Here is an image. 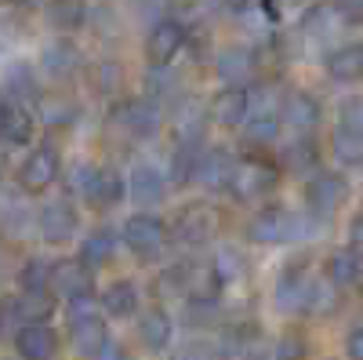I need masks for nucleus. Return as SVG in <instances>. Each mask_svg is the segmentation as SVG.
Wrapping results in <instances>:
<instances>
[{"label": "nucleus", "mask_w": 363, "mask_h": 360, "mask_svg": "<svg viewBox=\"0 0 363 360\" xmlns=\"http://www.w3.org/2000/svg\"><path fill=\"white\" fill-rule=\"evenodd\" d=\"M335 11L345 26H363V0H335Z\"/></svg>", "instance_id": "42"}, {"label": "nucleus", "mask_w": 363, "mask_h": 360, "mask_svg": "<svg viewBox=\"0 0 363 360\" xmlns=\"http://www.w3.org/2000/svg\"><path fill=\"white\" fill-rule=\"evenodd\" d=\"M207 113H211V120H215V124H222V128L247 124V113H251V95H247V87L225 84L222 92L211 99Z\"/></svg>", "instance_id": "12"}, {"label": "nucleus", "mask_w": 363, "mask_h": 360, "mask_svg": "<svg viewBox=\"0 0 363 360\" xmlns=\"http://www.w3.org/2000/svg\"><path fill=\"white\" fill-rule=\"evenodd\" d=\"M233 171H236V160L225 153L222 146H211V149H203V157H200L196 182L203 190H229L233 186Z\"/></svg>", "instance_id": "18"}, {"label": "nucleus", "mask_w": 363, "mask_h": 360, "mask_svg": "<svg viewBox=\"0 0 363 360\" xmlns=\"http://www.w3.org/2000/svg\"><path fill=\"white\" fill-rule=\"evenodd\" d=\"M120 240L138 255V258H153V255H160L164 251V244H167V226L157 219V215H131L128 222H124V229H120Z\"/></svg>", "instance_id": "5"}, {"label": "nucleus", "mask_w": 363, "mask_h": 360, "mask_svg": "<svg viewBox=\"0 0 363 360\" xmlns=\"http://www.w3.org/2000/svg\"><path fill=\"white\" fill-rule=\"evenodd\" d=\"M301 349H306V346H301V339H298V335H291V339H284V342H280L277 360H298V356H301Z\"/></svg>", "instance_id": "43"}, {"label": "nucleus", "mask_w": 363, "mask_h": 360, "mask_svg": "<svg viewBox=\"0 0 363 360\" xmlns=\"http://www.w3.org/2000/svg\"><path fill=\"white\" fill-rule=\"evenodd\" d=\"M33 131H37V120L29 113V106L4 99V106H0V135H4V142L8 146H29L33 142Z\"/></svg>", "instance_id": "16"}, {"label": "nucleus", "mask_w": 363, "mask_h": 360, "mask_svg": "<svg viewBox=\"0 0 363 360\" xmlns=\"http://www.w3.org/2000/svg\"><path fill=\"white\" fill-rule=\"evenodd\" d=\"M131 190H128V178L120 171H102L99 178V193H95V207H116Z\"/></svg>", "instance_id": "38"}, {"label": "nucleus", "mask_w": 363, "mask_h": 360, "mask_svg": "<svg viewBox=\"0 0 363 360\" xmlns=\"http://www.w3.org/2000/svg\"><path fill=\"white\" fill-rule=\"evenodd\" d=\"M189 40V29L186 22H178V18H160L153 29H149V37H145V58H149V66L153 70H167L178 51L186 48Z\"/></svg>", "instance_id": "3"}, {"label": "nucleus", "mask_w": 363, "mask_h": 360, "mask_svg": "<svg viewBox=\"0 0 363 360\" xmlns=\"http://www.w3.org/2000/svg\"><path fill=\"white\" fill-rule=\"evenodd\" d=\"M280 116L287 120V128H294L298 135H309V131H316V128H320L323 109H320V102H316L309 92H291V95L284 99Z\"/></svg>", "instance_id": "19"}, {"label": "nucleus", "mask_w": 363, "mask_h": 360, "mask_svg": "<svg viewBox=\"0 0 363 360\" xmlns=\"http://www.w3.org/2000/svg\"><path fill=\"white\" fill-rule=\"evenodd\" d=\"M323 273H327V280L335 284V288H352L363 277V258H359L356 248H338V251L327 255Z\"/></svg>", "instance_id": "25"}, {"label": "nucleus", "mask_w": 363, "mask_h": 360, "mask_svg": "<svg viewBox=\"0 0 363 360\" xmlns=\"http://www.w3.org/2000/svg\"><path fill=\"white\" fill-rule=\"evenodd\" d=\"M40 70L55 80H69L80 70V48L73 40H55L40 51Z\"/></svg>", "instance_id": "22"}, {"label": "nucleus", "mask_w": 363, "mask_h": 360, "mask_svg": "<svg viewBox=\"0 0 363 360\" xmlns=\"http://www.w3.org/2000/svg\"><path fill=\"white\" fill-rule=\"evenodd\" d=\"M51 288L58 295H66L69 302H77V298H95L91 295L95 291V269H87L80 258H62V262H55Z\"/></svg>", "instance_id": "10"}, {"label": "nucleus", "mask_w": 363, "mask_h": 360, "mask_svg": "<svg viewBox=\"0 0 363 360\" xmlns=\"http://www.w3.org/2000/svg\"><path fill=\"white\" fill-rule=\"evenodd\" d=\"M99 178H102V168H95V164H73V171H69V178H66V190H69L73 197H84L87 204H95Z\"/></svg>", "instance_id": "35"}, {"label": "nucleus", "mask_w": 363, "mask_h": 360, "mask_svg": "<svg viewBox=\"0 0 363 360\" xmlns=\"http://www.w3.org/2000/svg\"><path fill=\"white\" fill-rule=\"evenodd\" d=\"M316 215H298L287 212V207H265L247 222V236L255 244H287V240H301V236H313Z\"/></svg>", "instance_id": "1"}, {"label": "nucleus", "mask_w": 363, "mask_h": 360, "mask_svg": "<svg viewBox=\"0 0 363 360\" xmlns=\"http://www.w3.org/2000/svg\"><path fill=\"white\" fill-rule=\"evenodd\" d=\"M69 342L84 356H99L102 346L109 342V332H106V324L99 317L95 298H77V302L69 306Z\"/></svg>", "instance_id": "2"}, {"label": "nucleus", "mask_w": 363, "mask_h": 360, "mask_svg": "<svg viewBox=\"0 0 363 360\" xmlns=\"http://www.w3.org/2000/svg\"><path fill=\"white\" fill-rule=\"evenodd\" d=\"M200 146H186V142H178V149L171 153V168H167V178H171V186H186L196 178L200 171Z\"/></svg>", "instance_id": "31"}, {"label": "nucleus", "mask_w": 363, "mask_h": 360, "mask_svg": "<svg viewBox=\"0 0 363 360\" xmlns=\"http://www.w3.org/2000/svg\"><path fill=\"white\" fill-rule=\"evenodd\" d=\"M48 22L58 33H73L87 22V0H48Z\"/></svg>", "instance_id": "28"}, {"label": "nucleus", "mask_w": 363, "mask_h": 360, "mask_svg": "<svg viewBox=\"0 0 363 360\" xmlns=\"http://www.w3.org/2000/svg\"><path fill=\"white\" fill-rule=\"evenodd\" d=\"M349 356L352 360H363V324L352 327V335H349Z\"/></svg>", "instance_id": "45"}, {"label": "nucleus", "mask_w": 363, "mask_h": 360, "mask_svg": "<svg viewBox=\"0 0 363 360\" xmlns=\"http://www.w3.org/2000/svg\"><path fill=\"white\" fill-rule=\"evenodd\" d=\"M91 80H95V92L113 95V92H120V84H124V70H120L113 58H102L95 66V73H91Z\"/></svg>", "instance_id": "40"}, {"label": "nucleus", "mask_w": 363, "mask_h": 360, "mask_svg": "<svg viewBox=\"0 0 363 360\" xmlns=\"http://www.w3.org/2000/svg\"><path fill=\"white\" fill-rule=\"evenodd\" d=\"M109 120L135 138H153L157 128H160V109H157L153 99H124V102L113 106Z\"/></svg>", "instance_id": "6"}, {"label": "nucleus", "mask_w": 363, "mask_h": 360, "mask_svg": "<svg viewBox=\"0 0 363 360\" xmlns=\"http://www.w3.org/2000/svg\"><path fill=\"white\" fill-rule=\"evenodd\" d=\"M247 273V262L236 248H222L215 255V266H211V277H215V288H225V284H236L240 277Z\"/></svg>", "instance_id": "33"}, {"label": "nucleus", "mask_w": 363, "mask_h": 360, "mask_svg": "<svg viewBox=\"0 0 363 360\" xmlns=\"http://www.w3.org/2000/svg\"><path fill=\"white\" fill-rule=\"evenodd\" d=\"M233 197L236 200H258L265 193L277 190V168L265 164V160H236V171H233Z\"/></svg>", "instance_id": "7"}, {"label": "nucleus", "mask_w": 363, "mask_h": 360, "mask_svg": "<svg viewBox=\"0 0 363 360\" xmlns=\"http://www.w3.org/2000/svg\"><path fill=\"white\" fill-rule=\"evenodd\" d=\"M58 178V153L55 146H37L18 168V186L26 193H44Z\"/></svg>", "instance_id": "9"}, {"label": "nucleus", "mask_w": 363, "mask_h": 360, "mask_svg": "<svg viewBox=\"0 0 363 360\" xmlns=\"http://www.w3.org/2000/svg\"><path fill=\"white\" fill-rule=\"evenodd\" d=\"M95 360H131V353H128L124 346H120V342H113V339H109V342L102 346V353H99Z\"/></svg>", "instance_id": "44"}, {"label": "nucleus", "mask_w": 363, "mask_h": 360, "mask_svg": "<svg viewBox=\"0 0 363 360\" xmlns=\"http://www.w3.org/2000/svg\"><path fill=\"white\" fill-rule=\"evenodd\" d=\"M280 124H284V116H277L272 109H262L244 124V142L247 146H265V142H272L280 135Z\"/></svg>", "instance_id": "34"}, {"label": "nucleus", "mask_w": 363, "mask_h": 360, "mask_svg": "<svg viewBox=\"0 0 363 360\" xmlns=\"http://www.w3.org/2000/svg\"><path fill=\"white\" fill-rule=\"evenodd\" d=\"M113 255H116V236H113L109 229H95L91 236H84L77 258H80L87 269H99V266H106Z\"/></svg>", "instance_id": "29"}, {"label": "nucleus", "mask_w": 363, "mask_h": 360, "mask_svg": "<svg viewBox=\"0 0 363 360\" xmlns=\"http://www.w3.org/2000/svg\"><path fill=\"white\" fill-rule=\"evenodd\" d=\"M309 288H313V277L306 269H287L277 280V306L287 310V313H306V302H309Z\"/></svg>", "instance_id": "21"}, {"label": "nucleus", "mask_w": 363, "mask_h": 360, "mask_svg": "<svg viewBox=\"0 0 363 360\" xmlns=\"http://www.w3.org/2000/svg\"><path fill=\"white\" fill-rule=\"evenodd\" d=\"M258 4H262V0H225V8H233V11H251Z\"/></svg>", "instance_id": "47"}, {"label": "nucleus", "mask_w": 363, "mask_h": 360, "mask_svg": "<svg viewBox=\"0 0 363 360\" xmlns=\"http://www.w3.org/2000/svg\"><path fill=\"white\" fill-rule=\"evenodd\" d=\"M207 120H211L207 109H200L196 102H182V106L171 113V131H174L178 142L200 146V142H203V131H207Z\"/></svg>", "instance_id": "23"}, {"label": "nucleus", "mask_w": 363, "mask_h": 360, "mask_svg": "<svg viewBox=\"0 0 363 360\" xmlns=\"http://www.w3.org/2000/svg\"><path fill=\"white\" fill-rule=\"evenodd\" d=\"M349 240H352V248H363V212L352 215V222H349Z\"/></svg>", "instance_id": "46"}, {"label": "nucleus", "mask_w": 363, "mask_h": 360, "mask_svg": "<svg viewBox=\"0 0 363 360\" xmlns=\"http://www.w3.org/2000/svg\"><path fill=\"white\" fill-rule=\"evenodd\" d=\"M323 70H327L330 80H338V84H356L363 77V40L338 44L335 51H327Z\"/></svg>", "instance_id": "15"}, {"label": "nucleus", "mask_w": 363, "mask_h": 360, "mask_svg": "<svg viewBox=\"0 0 363 360\" xmlns=\"http://www.w3.org/2000/svg\"><path fill=\"white\" fill-rule=\"evenodd\" d=\"M55 313V298L51 291H22L18 298H11V302L4 306V320L8 327L11 324H44L48 317Z\"/></svg>", "instance_id": "14"}, {"label": "nucleus", "mask_w": 363, "mask_h": 360, "mask_svg": "<svg viewBox=\"0 0 363 360\" xmlns=\"http://www.w3.org/2000/svg\"><path fill=\"white\" fill-rule=\"evenodd\" d=\"M335 157L345 168L363 164V102L359 99L342 106L338 128H335Z\"/></svg>", "instance_id": "4"}, {"label": "nucleus", "mask_w": 363, "mask_h": 360, "mask_svg": "<svg viewBox=\"0 0 363 360\" xmlns=\"http://www.w3.org/2000/svg\"><path fill=\"white\" fill-rule=\"evenodd\" d=\"M102 310H106L109 317H131V313L138 310V288H135L131 280L109 284L106 295H102Z\"/></svg>", "instance_id": "32"}, {"label": "nucleus", "mask_w": 363, "mask_h": 360, "mask_svg": "<svg viewBox=\"0 0 363 360\" xmlns=\"http://www.w3.org/2000/svg\"><path fill=\"white\" fill-rule=\"evenodd\" d=\"M215 212L211 207H203V204H189V207H182V212L174 215V222H171V233H174V240L178 244H189V248H196V244H207L211 236H215Z\"/></svg>", "instance_id": "8"}, {"label": "nucleus", "mask_w": 363, "mask_h": 360, "mask_svg": "<svg viewBox=\"0 0 363 360\" xmlns=\"http://www.w3.org/2000/svg\"><path fill=\"white\" fill-rule=\"evenodd\" d=\"M4 99L22 102V106H26V99H40V84H37L33 70H29L26 62H15L8 70V77H4Z\"/></svg>", "instance_id": "30"}, {"label": "nucleus", "mask_w": 363, "mask_h": 360, "mask_svg": "<svg viewBox=\"0 0 363 360\" xmlns=\"http://www.w3.org/2000/svg\"><path fill=\"white\" fill-rule=\"evenodd\" d=\"M128 190H131L135 204L149 207V204H160V200H164L167 178H164L153 164H135V168H131V178H128Z\"/></svg>", "instance_id": "24"}, {"label": "nucleus", "mask_w": 363, "mask_h": 360, "mask_svg": "<svg viewBox=\"0 0 363 360\" xmlns=\"http://www.w3.org/2000/svg\"><path fill=\"white\" fill-rule=\"evenodd\" d=\"M316 160H320L316 142H313V138H306V135H301L294 146H287V149H284V164H287L291 171H313V168H316Z\"/></svg>", "instance_id": "39"}, {"label": "nucleus", "mask_w": 363, "mask_h": 360, "mask_svg": "<svg viewBox=\"0 0 363 360\" xmlns=\"http://www.w3.org/2000/svg\"><path fill=\"white\" fill-rule=\"evenodd\" d=\"M51 273H55V262L29 258L18 269V284H22V291H51Z\"/></svg>", "instance_id": "37"}, {"label": "nucleus", "mask_w": 363, "mask_h": 360, "mask_svg": "<svg viewBox=\"0 0 363 360\" xmlns=\"http://www.w3.org/2000/svg\"><path fill=\"white\" fill-rule=\"evenodd\" d=\"M11 4H18V8H37L40 0H11Z\"/></svg>", "instance_id": "48"}, {"label": "nucleus", "mask_w": 363, "mask_h": 360, "mask_svg": "<svg viewBox=\"0 0 363 360\" xmlns=\"http://www.w3.org/2000/svg\"><path fill=\"white\" fill-rule=\"evenodd\" d=\"M40 109H44V120L48 124H69V120H77V106L66 102V99H40Z\"/></svg>", "instance_id": "41"}, {"label": "nucleus", "mask_w": 363, "mask_h": 360, "mask_svg": "<svg viewBox=\"0 0 363 360\" xmlns=\"http://www.w3.org/2000/svg\"><path fill=\"white\" fill-rule=\"evenodd\" d=\"M138 335H142V342H145L149 349H164V346L171 342V335H174L171 313H167V310H160V306L145 310V313H142V320H138Z\"/></svg>", "instance_id": "27"}, {"label": "nucleus", "mask_w": 363, "mask_h": 360, "mask_svg": "<svg viewBox=\"0 0 363 360\" xmlns=\"http://www.w3.org/2000/svg\"><path fill=\"white\" fill-rule=\"evenodd\" d=\"M15 353L22 360H51L58 353V339L48 324H26L15 332Z\"/></svg>", "instance_id": "17"}, {"label": "nucleus", "mask_w": 363, "mask_h": 360, "mask_svg": "<svg viewBox=\"0 0 363 360\" xmlns=\"http://www.w3.org/2000/svg\"><path fill=\"white\" fill-rule=\"evenodd\" d=\"M335 26H345L338 18L335 4H320V8H309L301 15V33L306 37H327V33H335Z\"/></svg>", "instance_id": "36"}, {"label": "nucleus", "mask_w": 363, "mask_h": 360, "mask_svg": "<svg viewBox=\"0 0 363 360\" xmlns=\"http://www.w3.org/2000/svg\"><path fill=\"white\" fill-rule=\"evenodd\" d=\"M349 197V182L342 175H313L306 182V204L313 215H330Z\"/></svg>", "instance_id": "13"}, {"label": "nucleus", "mask_w": 363, "mask_h": 360, "mask_svg": "<svg viewBox=\"0 0 363 360\" xmlns=\"http://www.w3.org/2000/svg\"><path fill=\"white\" fill-rule=\"evenodd\" d=\"M222 356L225 360H265V342L255 324H236L222 339Z\"/></svg>", "instance_id": "20"}, {"label": "nucleus", "mask_w": 363, "mask_h": 360, "mask_svg": "<svg viewBox=\"0 0 363 360\" xmlns=\"http://www.w3.org/2000/svg\"><path fill=\"white\" fill-rule=\"evenodd\" d=\"M215 70H218V77H222L225 84L244 87V80L255 73V51H247V48H225V51L218 55Z\"/></svg>", "instance_id": "26"}, {"label": "nucleus", "mask_w": 363, "mask_h": 360, "mask_svg": "<svg viewBox=\"0 0 363 360\" xmlns=\"http://www.w3.org/2000/svg\"><path fill=\"white\" fill-rule=\"evenodd\" d=\"M37 229H40V236L48 240V244H66V240L77 236L80 219H77V212H73L66 200H55V204H44V207H40Z\"/></svg>", "instance_id": "11"}]
</instances>
